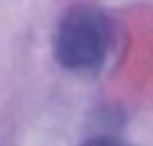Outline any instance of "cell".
Instances as JSON below:
<instances>
[{
    "mask_svg": "<svg viewBox=\"0 0 153 146\" xmlns=\"http://www.w3.org/2000/svg\"><path fill=\"white\" fill-rule=\"evenodd\" d=\"M115 25L101 7L79 2L65 9L54 32V59L63 70L79 76L101 72L113 47Z\"/></svg>",
    "mask_w": 153,
    "mask_h": 146,
    "instance_id": "6da1fadb",
    "label": "cell"
},
{
    "mask_svg": "<svg viewBox=\"0 0 153 146\" xmlns=\"http://www.w3.org/2000/svg\"><path fill=\"white\" fill-rule=\"evenodd\" d=\"M81 146H133V144L120 139V137H113V135H95V137H88Z\"/></svg>",
    "mask_w": 153,
    "mask_h": 146,
    "instance_id": "7a4b0ae2",
    "label": "cell"
}]
</instances>
